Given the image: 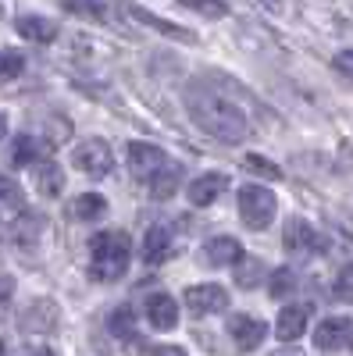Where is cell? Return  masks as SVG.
Wrapping results in <instances>:
<instances>
[{"label":"cell","mask_w":353,"mask_h":356,"mask_svg":"<svg viewBox=\"0 0 353 356\" xmlns=\"http://www.w3.org/2000/svg\"><path fill=\"white\" fill-rule=\"evenodd\" d=\"M22 189L11 182V178L0 175V211H22Z\"/></svg>","instance_id":"cell-28"},{"label":"cell","mask_w":353,"mask_h":356,"mask_svg":"<svg viewBox=\"0 0 353 356\" xmlns=\"http://www.w3.org/2000/svg\"><path fill=\"white\" fill-rule=\"evenodd\" d=\"M350 342H353V321L350 317H325L314 332V346L321 353H336Z\"/></svg>","instance_id":"cell-7"},{"label":"cell","mask_w":353,"mask_h":356,"mask_svg":"<svg viewBox=\"0 0 353 356\" xmlns=\"http://www.w3.org/2000/svg\"><path fill=\"white\" fill-rule=\"evenodd\" d=\"M150 356H186V349H179V346H157Z\"/></svg>","instance_id":"cell-34"},{"label":"cell","mask_w":353,"mask_h":356,"mask_svg":"<svg viewBox=\"0 0 353 356\" xmlns=\"http://www.w3.org/2000/svg\"><path fill=\"white\" fill-rule=\"evenodd\" d=\"M350 346H353V342H350Z\"/></svg>","instance_id":"cell-40"},{"label":"cell","mask_w":353,"mask_h":356,"mask_svg":"<svg viewBox=\"0 0 353 356\" xmlns=\"http://www.w3.org/2000/svg\"><path fill=\"white\" fill-rule=\"evenodd\" d=\"M36 356H54V353H50V349H40V353H36Z\"/></svg>","instance_id":"cell-37"},{"label":"cell","mask_w":353,"mask_h":356,"mask_svg":"<svg viewBox=\"0 0 353 356\" xmlns=\"http://www.w3.org/2000/svg\"><path fill=\"white\" fill-rule=\"evenodd\" d=\"M246 253L243 246L228 239V235H218V239H211L207 246H203V264H211V267H235Z\"/></svg>","instance_id":"cell-13"},{"label":"cell","mask_w":353,"mask_h":356,"mask_svg":"<svg viewBox=\"0 0 353 356\" xmlns=\"http://www.w3.org/2000/svg\"><path fill=\"white\" fill-rule=\"evenodd\" d=\"M36 189L43 196H61L65 189V171L54 161H36Z\"/></svg>","instance_id":"cell-21"},{"label":"cell","mask_w":353,"mask_h":356,"mask_svg":"<svg viewBox=\"0 0 353 356\" xmlns=\"http://www.w3.org/2000/svg\"><path fill=\"white\" fill-rule=\"evenodd\" d=\"M225 189H228V178L214 171V175H200L196 182L189 186V193H186V196H189V203H193V207H211Z\"/></svg>","instance_id":"cell-14"},{"label":"cell","mask_w":353,"mask_h":356,"mask_svg":"<svg viewBox=\"0 0 353 356\" xmlns=\"http://www.w3.org/2000/svg\"><path fill=\"white\" fill-rule=\"evenodd\" d=\"M182 4L200 11V15H207V18H225L228 15V8L221 4V0H182Z\"/></svg>","instance_id":"cell-31"},{"label":"cell","mask_w":353,"mask_h":356,"mask_svg":"<svg viewBox=\"0 0 353 356\" xmlns=\"http://www.w3.org/2000/svg\"><path fill=\"white\" fill-rule=\"evenodd\" d=\"M228 335L240 349H257L268 339V324L257 317H246V314H235V317H228Z\"/></svg>","instance_id":"cell-9"},{"label":"cell","mask_w":353,"mask_h":356,"mask_svg":"<svg viewBox=\"0 0 353 356\" xmlns=\"http://www.w3.org/2000/svg\"><path fill=\"white\" fill-rule=\"evenodd\" d=\"M297 289V275L289 271V267H275V275L268 278V292L275 296V300H282L285 292H292Z\"/></svg>","instance_id":"cell-27"},{"label":"cell","mask_w":353,"mask_h":356,"mask_svg":"<svg viewBox=\"0 0 353 356\" xmlns=\"http://www.w3.org/2000/svg\"><path fill=\"white\" fill-rule=\"evenodd\" d=\"M107 328H111V335H118V339H136V317H132V310H129V307H118V310L111 314V321H107Z\"/></svg>","instance_id":"cell-24"},{"label":"cell","mask_w":353,"mask_h":356,"mask_svg":"<svg viewBox=\"0 0 353 356\" xmlns=\"http://www.w3.org/2000/svg\"><path fill=\"white\" fill-rule=\"evenodd\" d=\"M168 257H171V235H168L164 225H154L143 239V260L146 264H164Z\"/></svg>","instance_id":"cell-18"},{"label":"cell","mask_w":353,"mask_h":356,"mask_svg":"<svg viewBox=\"0 0 353 356\" xmlns=\"http://www.w3.org/2000/svg\"><path fill=\"white\" fill-rule=\"evenodd\" d=\"M22 68H25V57H22L18 50H0V82L18 79Z\"/></svg>","instance_id":"cell-26"},{"label":"cell","mask_w":353,"mask_h":356,"mask_svg":"<svg viewBox=\"0 0 353 356\" xmlns=\"http://www.w3.org/2000/svg\"><path fill=\"white\" fill-rule=\"evenodd\" d=\"M0 18H4V8H0Z\"/></svg>","instance_id":"cell-39"},{"label":"cell","mask_w":353,"mask_h":356,"mask_svg":"<svg viewBox=\"0 0 353 356\" xmlns=\"http://www.w3.org/2000/svg\"><path fill=\"white\" fill-rule=\"evenodd\" d=\"M4 136H8V118L0 114V139H4Z\"/></svg>","instance_id":"cell-35"},{"label":"cell","mask_w":353,"mask_h":356,"mask_svg":"<svg viewBox=\"0 0 353 356\" xmlns=\"http://www.w3.org/2000/svg\"><path fill=\"white\" fill-rule=\"evenodd\" d=\"M90 253H93V275L100 282H118L132 260V243L125 232H97L90 239Z\"/></svg>","instance_id":"cell-2"},{"label":"cell","mask_w":353,"mask_h":356,"mask_svg":"<svg viewBox=\"0 0 353 356\" xmlns=\"http://www.w3.org/2000/svg\"><path fill=\"white\" fill-rule=\"evenodd\" d=\"M186 104H189V118L200 125V132H207L221 143H243L246 139V114L232 100H225L218 93H200V89H193V93L186 97Z\"/></svg>","instance_id":"cell-1"},{"label":"cell","mask_w":353,"mask_h":356,"mask_svg":"<svg viewBox=\"0 0 353 356\" xmlns=\"http://www.w3.org/2000/svg\"><path fill=\"white\" fill-rule=\"evenodd\" d=\"M54 324H57V307H54V300H36V303H29L25 314H22V328H25L29 335H47Z\"/></svg>","instance_id":"cell-11"},{"label":"cell","mask_w":353,"mask_h":356,"mask_svg":"<svg viewBox=\"0 0 353 356\" xmlns=\"http://www.w3.org/2000/svg\"><path fill=\"white\" fill-rule=\"evenodd\" d=\"M282 243H285L289 253H317V250H321V235L311 228V221L292 218V221H285Z\"/></svg>","instance_id":"cell-10"},{"label":"cell","mask_w":353,"mask_h":356,"mask_svg":"<svg viewBox=\"0 0 353 356\" xmlns=\"http://www.w3.org/2000/svg\"><path fill=\"white\" fill-rule=\"evenodd\" d=\"M129 171L136 175V178H143V182H150V178L168 164V154L161 150V146H154V143H129Z\"/></svg>","instance_id":"cell-5"},{"label":"cell","mask_w":353,"mask_h":356,"mask_svg":"<svg viewBox=\"0 0 353 356\" xmlns=\"http://www.w3.org/2000/svg\"><path fill=\"white\" fill-rule=\"evenodd\" d=\"M104 211H107V200H104L100 193H79V196L68 203V218H72V221H97Z\"/></svg>","instance_id":"cell-19"},{"label":"cell","mask_w":353,"mask_h":356,"mask_svg":"<svg viewBox=\"0 0 353 356\" xmlns=\"http://www.w3.org/2000/svg\"><path fill=\"white\" fill-rule=\"evenodd\" d=\"M118 4H122V11H129V18H136V22L146 25V29H157V33H164V36H171V40H182V43H196V33H189V29H182V25H171V22H164V18H157V15H150L146 8L132 4V0H118Z\"/></svg>","instance_id":"cell-8"},{"label":"cell","mask_w":353,"mask_h":356,"mask_svg":"<svg viewBox=\"0 0 353 356\" xmlns=\"http://www.w3.org/2000/svg\"><path fill=\"white\" fill-rule=\"evenodd\" d=\"M68 15H79V18H93V22H104V0H61Z\"/></svg>","instance_id":"cell-25"},{"label":"cell","mask_w":353,"mask_h":356,"mask_svg":"<svg viewBox=\"0 0 353 356\" xmlns=\"http://www.w3.org/2000/svg\"><path fill=\"white\" fill-rule=\"evenodd\" d=\"M15 296V278L11 275H0V303H8Z\"/></svg>","instance_id":"cell-33"},{"label":"cell","mask_w":353,"mask_h":356,"mask_svg":"<svg viewBox=\"0 0 353 356\" xmlns=\"http://www.w3.org/2000/svg\"><path fill=\"white\" fill-rule=\"evenodd\" d=\"M332 68H336L343 79L353 82V50H339V54L332 57Z\"/></svg>","instance_id":"cell-32"},{"label":"cell","mask_w":353,"mask_h":356,"mask_svg":"<svg viewBox=\"0 0 353 356\" xmlns=\"http://www.w3.org/2000/svg\"><path fill=\"white\" fill-rule=\"evenodd\" d=\"M243 168L253 171V175H260V178H272V182H279V178H282V171H279L268 157H257V154H250V157L243 161Z\"/></svg>","instance_id":"cell-29"},{"label":"cell","mask_w":353,"mask_h":356,"mask_svg":"<svg viewBox=\"0 0 353 356\" xmlns=\"http://www.w3.org/2000/svg\"><path fill=\"white\" fill-rule=\"evenodd\" d=\"M146 321L161 332L175 328V324H179V303H175L168 292H154L150 300H146Z\"/></svg>","instance_id":"cell-12"},{"label":"cell","mask_w":353,"mask_h":356,"mask_svg":"<svg viewBox=\"0 0 353 356\" xmlns=\"http://www.w3.org/2000/svg\"><path fill=\"white\" fill-rule=\"evenodd\" d=\"M336 300L353 303V264H346L343 271L336 275Z\"/></svg>","instance_id":"cell-30"},{"label":"cell","mask_w":353,"mask_h":356,"mask_svg":"<svg viewBox=\"0 0 353 356\" xmlns=\"http://www.w3.org/2000/svg\"><path fill=\"white\" fill-rule=\"evenodd\" d=\"M15 29H18V36L29 40V43H54L57 40V25L50 18H40V15H22L15 22Z\"/></svg>","instance_id":"cell-15"},{"label":"cell","mask_w":353,"mask_h":356,"mask_svg":"<svg viewBox=\"0 0 353 356\" xmlns=\"http://www.w3.org/2000/svg\"><path fill=\"white\" fill-rule=\"evenodd\" d=\"M264 4H272V8H279V0H264Z\"/></svg>","instance_id":"cell-38"},{"label":"cell","mask_w":353,"mask_h":356,"mask_svg":"<svg viewBox=\"0 0 353 356\" xmlns=\"http://www.w3.org/2000/svg\"><path fill=\"white\" fill-rule=\"evenodd\" d=\"M47 218H36V214H29V211H18V221H11V239L18 246H36L40 243V235H43V225Z\"/></svg>","instance_id":"cell-17"},{"label":"cell","mask_w":353,"mask_h":356,"mask_svg":"<svg viewBox=\"0 0 353 356\" xmlns=\"http://www.w3.org/2000/svg\"><path fill=\"white\" fill-rule=\"evenodd\" d=\"M182 303H186L189 314L207 317V314H221L228 307V292L221 285H193V289H186Z\"/></svg>","instance_id":"cell-6"},{"label":"cell","mask_w":353,"mask_h":356,"mask_svg":"<svg viewBox=\"0 0 353 356\" xmlns=\"http://www.w3.org/2000/svg\"><path fill=\"white\" fill-rule=\"evenodd\" d=\"M260 275H264V264L260 260H240L235 264V285L240 289H257L260 285Z\"/></svg>","instance_id":"cell-23"},{"label":"cell","mask_w":353,"mask_h":356,"mask_svg":"<svg viewBox=\"0 0 353 356\" xmlns=\"http://www.w3.org/2000/svg\"><path fill=\"white\" fill-rule=\"evenodd\" d=\"M304 332H307V307H285V310L279 314L275 335H279L282 342H297Z\"/></svg>","instance_id":"cell-16"},{"label":"cell","mask_w":353,"mask_h":356,"mask_svg":"<svg viewBox=\"0 0 353 356\" xmlns=\"http://www.w3.org/2000/svg\"><path fill=\"white\" fill-rule=\"evenodd\" d=\"M40 161V146L33 136H15L11 143V168H29Z\"/></svg>","instance_id":"cell-22"},{"label":"cell","mask_w":353,"mask_h":356,"mask_svg":"<svg viewBox=\"0 0 353 356\" xmlns=\"http://www.w3.org/2000/svg\"><path fill=\"white\" fill-rule=\"evenodd\" d=\"M72 164L90 178H104V175H111L114 157H111V146L104 139H86L72 150Z\"/></svg>","instance_id":"cell-4"},{"label":"cell","mask_w":353,"mask_h":356,"mask_svg":"<svg viewBox=\"0 0 353 356\" xmlns=\"http://www.w3.org/2000/svg\"><path fill=\"white\" fill-rule=\"evenodd\" d=\"M179 186H182V168L179 164H164L154 178H150V196H157V200H168V196H175L179 193Z\"/></svg>","instance_id":"cell-20"},{"label":"cell","mask_w":353,"mask_h":356,"mask_svg":"<svg viewBox=\"0 0 353 356\" xmlns=\"http://www.w3.org/2000/svg\"><path fill=\"white\" fill-rule=\"evenodd\" d=\"M235 203H240V218L250 232H264L275 221V211H279L275 193H268L264 186H243L235 193Z\"/></svg>","instance_id":"cell-3"},{"label":"cell","mask_w":353,"mask_h":356,"mask_svg":"<svg viewBox=\"0 0 353 356\" xmlns=\"http://www.w3.org/2000/svg\"><path fill=\"white\" fill-rule=\"evenodd\" d=\"M275 356H304L300 349H282V353H275Z\"/></svg>","instance_id":"cell-36"}]
</instances>
